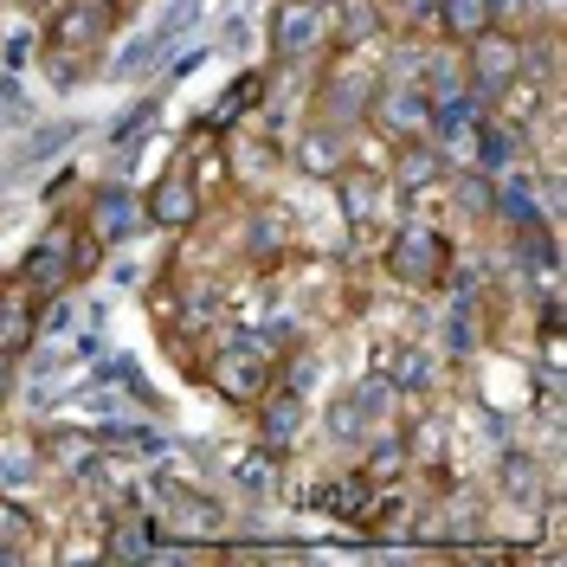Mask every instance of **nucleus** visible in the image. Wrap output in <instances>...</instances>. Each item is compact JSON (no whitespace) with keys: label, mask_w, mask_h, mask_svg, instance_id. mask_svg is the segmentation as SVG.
<instances>
[{"label":"nucleus","mask_w":567,"mask_h":567,"mask_svg":"<svg viewBox=\"0 0 567 567\" xmlns=\"http://www.w3.org/2000/svg\"><path fill=\"white\" fill-rule=\"evenodd\" d=\"M207 374H213V388L226 393V400L251 406V400H265V393L278 388V349L258 342V336H239V342H226V349L213 354Z\"/></svg>","instance_id":"obj_1"},{"label":"nucleus","mask_w":567,"mask_h":567,"mask_svg":"<svg viewBox=\"0 0 567 567\" xmlns=\"http://www.w3.org/2000/svg\"><path fill=\"white\" fill-rule=\"evenodd\" d=\"M148 503H155V535H181V542H213L219 535V503L187 491L175 477H148Z\"/></svg>","instance_id":"obj_2"},{"label":"nucleus","mask_w":567,"mask_h":567,"mask_svg":"<svg viewBox=\"0 0 567 567\" xmlns=\"http://www.w3.org/2000/svg\"><path fill=\"white\" fill-rule=\"evenodd\" d=\"M445 265H452V246H445V233H439V226H400V233H393L388 271L400 284L432 290V284H445Z\"/></svg>","instance_id":"obj_3"},{"label":"nucleus","mask_w":567,"mask_h":567,"mask_svg":"<svg viewBox=\"0 0 567 567\" xmlns=\"http://www.w3.org/2000/svg\"><path fill=\"white\" fill-rule=\"evenodd\" d=\"M91 271V246L71 233V226H52L33 251H27V265H20V284L27 290H65L71 278H84Z\"/></svg>","instance_id":"obj_4"},{"label":"nucleus","mask_w":567,"mask_h":567,"mask_svg":"<svg viewBox=\"0 0 567 567\" xmlns=\"http://www.w3.org/2000/svg\"><path fill=\"white\" fill-rule=\"evenodd\" d=\"M110 33V0H59V13L45 20V45H52V65L59 59H91Z\"/></svg>","instance_id":"obj_5"},{"label":"nucleus","mask_w":567,"mask_h":567,"mask_svg":"<svg viewBox=\"0 0 567 567\" xmlns=\"http://www.w3.org/2000/svg\"><path fill=\"white\" fill-rule=\"evenodd\" d=\"M523 65H529V52H523V39L516 33H477L471 39V59H464V78H471V91L477 97H503L516 78H523Z\"/></svg>","instance_id":"obj_6"},{"label":"nucleus","mask_w":567,"mask_h":567,"mask_svg":"<svg viewBox=\"0 0 567 567\" xmlns=\"http://www.w3.org/2000/svg\"><path fill=\"white\" fill-rule=\"evenodd\" d=\"M322 20H329L322 0H284L278 20H271V52H278L284 65H303L322 45Z\"/></svg>","instance_id":"obj_7"},{"label":"nucleus","mask_w":567,"mask_h":567,"mask_svg":"<svg viewBox=\"0 0 567 567\" xmlns=\"http://www.w3.org/2000/svg\"><path fill=\"white\" fill-rule=\"evenodd\" d=\"M142 219H148V226H194V219H200V181H194V168H187V162H175L168 175L148 187Z\"/></svg>","instance_id":"obj_8"},{"label":"nucleus","mask_w":567,"mask_h":567,"mask_svg":"<svg viewBox=\"0 0 567 567\" xmlns=\"http://www.w3.org/2000/svg\"><path fill=\"white\" fill-rule=\"evenodd\" d=\"M374 123L393 142H425L432 136V91L425 84H388L381 104H374Z\"/></svg>","instance_id":"obj_9"},{"label":"nucleus","mask_w":567,"mask_h":567,"mask_svg":"<svg viewBox=\"0 0 567 567\" xmlns=\"http://www.w3.org/2000/svg\"><path fill=\"white\" fill-rule=\"evenodd\" d=\"M388 381H381V374H374V388H368V381H361V388L354 393H342V400H336V406H329V432H336V439H368V432H374V413H381V400H388Z\"/></svg>","instance_id":"obj_10"},{"label":"nucleus","mask_w":567,"mask_h":567,"mask_svg":"<svg viewBox=\"0 0 567 567\" xmlns=\"http://www.w3.org/2000/svg\"><path fill=\"white\" fill-rule=\"evenodd\" d=\"M39 336V310H33V290H0V354H27Z\"/></svg>","instance_id":"obj_11"},{"label":"nucleus","mask_w":567,"mask_h":567,"mask_svg":"<svg viewBox=\"0 0 567 567\" xmlns=\"http://www.w3.org/2000/svg\"><path fill=\"white\" fill-rule=\"evenodd\" d=\"M432 20H439V33L452 39V45H471L477 33L496 27V0H439Z\"/></svg>","instance_id":"obj_12"},{"label":"nucleus","mask_w":567,"mask_h":567,"mask_svg":"<svg viewBox=\"0 0 567 567\" xmlns=\"http://www.w3.org/2000/svg\"><path fill=\"white\" fill-rule=\"evenodd\" d=\"M136 226H142V200L136 194H123V187H104V194H97V219H91V233H97L104 246H123Z\"/></svg>","instance_id":"obj_13"},{"label":"nucleus","mask_w":567,"mask_h":567,"mask_svg":"<svg viewBox=\"0 0 567 567\" xmlns=\"http://www.w3.org/2000/svg\"><path fill=\"white\" fill-rule=\"evenodd\" d=\"M381 381H388L393 393H425L432 388V354L425 349H381Z\"/></svg>","instance_id":"obj_14"},{"label":"nucleus","mask_w":567,"mask_h":567,"mask_svg":"<svg viewBox=\"0 0 567 567\" xmlns=\"http://www.w3.org/2000/svg\"><path fill=\"white\" fill-rule=\"evenodd\" d=\"M303 432V400L297 393H265V425H258V439H265V452H284L290 439Z\"/></svg>","instance_id":"obj_15"},{"label":"nucleus","mask_w":567,"mask_h":567,"mask_svg":"<svg viewBox=\"0 0 567 567\" xmlns=\"http://www.w3.org/2000/svg\"><path fill=\"white\" fill-rule=\"evenodd\" d=\"M155 548H162V535H155V523H148V516H123V523L110 529V542H104L110 561H148Z\"/></svg>","instance_id":"obj_16"},{"label":"nucleus","mask_w":567,"mask_h":567,"mask_svg":"<svg viewBox=\"0 0 567 567\" xmlns=\"http://www.w3.org/2000/svg\"><path fill=\"white\" fill-rule=\"evenodd\" d=\"M445 168H452V162H445L432 142H400V168H393L400 187H432V181H445Z\"/></svg>","instance_id":"obj_17"},{"label":"nucleus","mask_w":567,"mask_h":567,"mask_svg":"<svg viewBox=\"0 0 567 567\" xmlns=\"http://www.w3.org/2000/svg\"><path fill=\"white\" fill-rule=\"evenodd\" d=\"M33 535H39V523L20 503H0V567L27 561V555H33Z\"/></svg>","instance_id":"obj_18"},{"label":"nucleus","mask_w":567,"mask_h":567,"mask_svg":"<svg viewBox=\"0 0 567 567\" xmlns=\"http://www.w3.org/2000/svg\"><path fill=\"white\" fill-rule=\"evenodd\" d=\"M303 168H310V175H336V168H342V136H336L329 123L303 136Z\"/></svg>","instance_id":"obj_19"},{"label":"nucleus","mask_w":567,"mask_h":567,"mask_svg":"<svg viewBox=\"0 0 567 567\" xmlns=\"http://www.w3.org/2000/svg\"><path fill=\"white\" fill-rule=\"evenodd\" d=\"M33 477H39L33 445H7V452H0V484H33Z\"/></svg>","instance_id":"obj_20"},{"label":"nucleus","mask_w":567,"mask_h":567,"mask_svg":"<svg viewBox=\"0 0 567 567\" xmlns=\"http://www.w3.org/2000/svg\"><path fill=\"white\" fill-rule=\"evenodd\" d=\"M239 484H246V491H271V484H278L271 452H246V458H239Z\"/></svg>","instance_id":"obj_21"},{"label":"nucleus","mask_w":567,"mask_h":567,"mask_svg":"<svg viewBox=\"0 0 567 567\" xmlns=\"http://www.w3.org/2000/svg\"><path fill=\"white\" fill-rule=\"evenodd\" d=\"M458 200H464V213H477V219H484V213L496 207V187H491V181H458Z\"/></svg>","instance_id":"obj_22"},{"label":"nucleus","mask_w":567,"mask_h":567,"mask_svg":"<svg viewBox=\"0 0 567 567\" xmlns=\"http://www.w3.org/2000/svg\"><path fill=\"white\" fill-rule=\"evenodd\" d=\"M361 7H368V0H349V7H342V45H354V39L374 27V13H361Z\"/></svg>","instance_id":"obj_23"},{"label":"nucleus","mask_w":567,"mask_h":567,"mask_svg":"<svg viewBox=\"0 0 567 567\" xmlns=\"http://www.w3.org/2000/svg\"><path fill=\"white\" fill-rule=\"evenodd\" d=\"M13 393V354H0V400Z\"/></svg>","instance_id":"obj_24"},{"label":"nucleus","mask_w":567,"mask_h":567,"mask_svg":"<svg viewBox=\"0 0 567 567\" xmlns=\"http://www.w3.org/2000/svg\"><path fill=\"white\" fill-rule=\"evenodd\" d=\"M432 7H439V0H413V13H432Z\"/></svg>","instance_id":"obj_25"}]
</instances>
